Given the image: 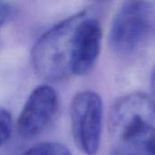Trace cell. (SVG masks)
Returning <instances> with one entry per match:
<instances>
[{
  "instance_id": "cell-3",
  "label": "cell",
  "mask_w": 155,
  "mask_h": 155,
  "mask_svg": "<svg viewBox=\"0 0 155 155\" xmlns=\"http://www.w3.org/2000/svg\"><path fill=\"white\" fill-rule=\"evenodd\" d=\"M154 20V6L151 3H124L113 19L109 37L111 48L121 55L132 53L147 36Z\"/></svg>"
},
{
  "instance_id": "cell-8",
  "label": "cell",
  "mask_w": 155,
  "mask_h": 155,
  "mask_svg": "<svg viewBox=\"0 0 155 155\" xmlns=\"http://www.w3.org/2000/svg\"><path fill=\"white\" fill-rule=\"evenodd\" d=\"M13 120L10 113L0 108V146L3 145L11 136Z\"/></svg>"
},
{
  "instance_id": "cell-4",
  "label": "cell",
  "mask_w": 155,
  "mask_h": 155,
  "mask_svg": "<svg viewBox=\"0 0 155 155\" xmlns=\"http://www.w3.org/2000/svg\"><path fill=\"white\" fill-rule=\"evenodd\" d=\"M103 116V100L95 92H80L72 100L70 106L72 134L76 146L85 155H95L99 150Z\"/></svg>"
},
{
  "instance_id": "cell-5",
  "label": "cell",
  "mask_w": 155,
  "mask_h": 155,
  "mask_svg": "<svg viewBox=\"0 0 155 155\" xmlns=\"http://www.w3.org/2000/svg\"><path fill=\"white\" fill-rule=\"evenodd\" d=\"M56 91L47 84L35 87L29 94L17 120V130L24 137L37 136L54 121L58 111Z\"/></svg>"
},
{
  "instance_id": "cell-11",
  "label": "cell",
  "mask_w": 155,
  "mask_h": 155,
  "mask_svg": "<svg viewBox=\"0 0 155 155\" xmlns=\"http://www.w3.org/2000/svg\"><path fill=\"white\" fill-rule=\"evenodd\" d=\"M151 88H152V91H153V94L155 97V66L153 70V73H152V76H151Z\"/></svg>"
},
{
  "instance_id": "cell-10",
  "label": "cell",
  "mask_w": 155,
  "mask_h": 155,
  "mask_svg": "<svg viewBox=\"0 0 155 155\" xmlns=\"http://www.w3.org/2000/svg\"><path fill=\"white\" fill-rule=\"evenodd\" d=\"M109 155H143L135 151H133L129 148L120 146V145H115L114 144V147L112 148V151Z\"/></svg>"
},
{
  "instance_id": "cell-1",
  "label": "cell",
  "mask_w": 155,
  "mask_h": 155,
  "mask_svg": "<svg viewBox=\"0 0 155 155\" xmlns=\"http://www.w3.org/2000/svg\"><path fill=\"white\" fill-rule=\"evenodd\" d=\"M109 130L115 145L155 155V100L141 93L120 97L110 110Z\"/></svg>"
},
{
  "instance_id": "cell-7",
  "label": "cell",
  "mask_w": 155,
  "mask_h": 155,
  "mask_svg": "<svg viewBox=\"0 0 155 155\" xmlns=\"http://www.w3.org/2000/svg\"><path fill=\"white\" fill-rule=\"evenodd\" d=\"M21 155H72L70 150L56 143H44L37 144Z\"/></svg>"
},
{
  "instance_id": "cell-9",
  "label": "cell",
  "mask_w": 155,
  "mask_h": 155,
  "mask_svg": "<svg viewBox=\"0 0 155 155\" xmlns=\"http://www.w3.org/2000/svg\"><path fill=\"white\" fill-rule=\"evenodd\" d=\"M14 15V8L11 4L0 1V28L4 26Z\"/></svg>"
},
{
  "instance_id": "cell-2",
  "label": "cell",
  "mask_w": 155,
  "mask_h": 155,
  "mask_svg": "<svg viewBox=\"0 0 155 155\" xmlns=\"http://www.w3.org/2000/svg\"><path fill=\"white\" fill-rule=\"evenodd\" d=\"M83 11L59 22L43 34L35 42L31 60L39 76L49 81H58L71 74L73 36Z\"/></svg>"
},
{
  "instance_id": "cell-6",
  "label": "cell",
  "mask_w": 155,
  "mask_h": 155,
  "mask_svg": "<svg viewBox=\"0 0 155 155\" xmlns=\"http://www.w3.org/2000/svg\"><path fill=\"white\" fill-rule=\"evenodd\" d=\"M102 45V26L100 21L87 10L76 25L73 36L71 55V74H88L99 57Z\"/></svg>"
}]
</instances>
